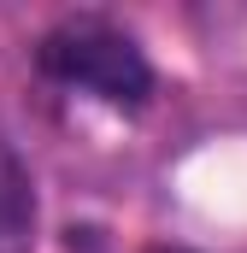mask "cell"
<instances>
[{
	"label": "cell",
	"instance_id": "obj_2",
	"mask_svg": "<svg viewBox=\"0 0 247 253\" xmlns=\"http://www.w3.org/2000/svg\"><path fill=\"white\" fill-rule=\"evenodd\" d=\"M0 253H36V183L0 141Z\"/></svg>",
	"mask_w": 247,
	"mask_h": 253
},
{
	"label": "cell",
	"instance_id": "obj_3",
	"mask_svg": "<svg viewBox=\"0 0 247 253\" xmlns=\"http://www.w3.org/2000/svg\"><path fill=\"white\" fill-rule=\"evenodd\" d=\"M147 253H188V248H147Z\"/></svg>",
	"mask_w": 247,
	"mask_h": 253
},
{
	"label": "cell",
	"instance_id": "obj_1",
	"mask_svg": "<svg viewBox=\"0 0 247 253\" xmlns=\"http://www.w3.org/2000/svg\"><path fill=\"white\" fill-rule=\"evenodd\" d=\"M36 65L53 83L82 88V94H94V100H106L118 112H141L153 100V65L141 53V42L129 30H118L112 18H100V12H71V18H59L41 36Z\"/></svg>",
	"mask_w": 247,
	"mask_h": 253
}]
</instances>
